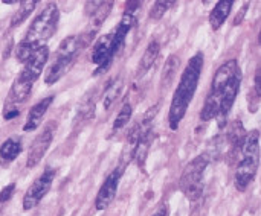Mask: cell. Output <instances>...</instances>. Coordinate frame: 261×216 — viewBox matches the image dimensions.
<instances>
[{
  "mask_svg": "<svg viewBox=\"0 0 261 216\" xmlns=\"http://www.w3.org/2000/svg\"><path fill=\"white\" fill-rule=\"evenodd\" d=\"M248 11V3L245 5V8H243V11H240L239 12V15L236 17V20H234V24H240V21H243V17H245V12Z\"/></svg>",
  "mask_w": 261,
  "mask_h": 216,
  "instance_id": "obj_23",
  "label": "cell"
},
{
  "mask_svg": "<svg viewBox=\"0 0 261 216\" xmlns=\"http://www.w3.org/2000/svg\"><path fill=\"white\" fill-rule=\"evenodd\" d=\"M122 90V79L121 78H116V79H112V82L109 84V87L106 88V95H104V99H102V104H104V110H109L112 107V104L116 101V98L119 96Z\"/></svg>",
  "mask_w": 261,
  "mask_h": 216,
  "instance_id": "obj_18",
  "label": "cell"
},
{
  "mask_svg": "<svg viewBox=\"0 0 261 216\" xmlns=\"http://www.w3.org/2000/svg\"><path fill=\"white\" fill-rule=\"evenodd\" d=\"M81 49H84V46L81 43L80 35H69L61 41L52 64L49 66L46 72V76H44L46 85H54L70 70Z\"/></svg>",
  "mask_w": 261,
  "mask_h": 216,
  "instance_id": "obj_6",
  "label": "cell"
},
{
  "mask_svg": "<svg viewBox=\"0 0 261 216\" xmlns=\"http://www.w3.org/2000/svg\"><path fill=\"white\" fill-rule=\"evenodd\" d=\"M125 168L118 165L106 178V181L102 183L98 195H96V200H95V209L96 210H106L115 200L116 197V192H118V186H119V181H121V177L124 174Z\"/></svg>",
  "mask_w": 261,
  "mask_h": 216,
  "instance_id": "obj_9",
  "label": "cell"
},
{
  "mask_svg": "<svg viewBox=\"0 0 261 216\" xmlns=\"http://www.w3.org/2000/svg\"><path fill=\"white\" fill-rule=\"evenodd\" d=\"M203 63H205L203 53L197 52L194 56L190 58V61L180 76V82L173 95L170 113H168V125L173 131H176L179 128V125L184 120V117L188 111V107L197 91Z\"/></svg>",
  "mask_w": 261,
  "mask_h": 216,
  "instance_id": "obj_3",
  "label": "cell"
},
{
  "mask_svg": "<svg viewBox=\"0 0 261 216\" xmlns=\"http://www.w3.org/2000/svg\"><path fill=\"white\" fill-rule=\"evenodd\" d=\"M14 192H15V184H14V183L5 186V188L0 191V210H2V207H3L6 203L11 200V197L14 195Z\"/></svg>",
  "mask_w": 261,
  "mask_h": 216,
  "instance_id": "obj_22",
  "label": "cell"
},
{
  "mask_svg": "<svg viewBox=\"0 0 261 216\" xmlns=\"http://www.w3.org/2000/svg\"><path fill=\"white\" fill-rule=\"evenodd\" d=\"M242 78V69L236 59H229L217 69L205 99V105L200 111V120L208 122L211 119H220V125L226 122V117L237 99Z\"/></svg>",
  "mask_w": 261,
  "mask_h": 216,
  "instance_id": "obj_1",
  "label": "cell"
},
{
  "mask_svg": "<svg viewBox=\"0 0 261 216\" xmlns=\"http://www.w3.org/2000/svg\"><path fill=\"white\" fill-rule=\"evenodd\" d=\"M179 67H180V59L176 55H170L168 59L164 64L162 75H161V87H162V90H167L171 85L173 79L176 78V75L179 72Z\"/></svg>",
  "mask_w": 261,
  "mask_h": 216,
  "instance_id": "obj_15",
  "label": "cell"
},
{
  "mask_svg": "<svg viewBox=\"0 0 261 216\" xmlns=\"http://www.w3.org/2000/svg\"><path fill=\"white\" fill-rule=\"evenodd\" d=\"M139 8H127L119 24L109 34L99 37L95 44H93V50H92V63L98 67L93 72V76H99L102 75L112 64L113 58L118 55V52L122 49L125 38L128 35V32L136 26L138 23V15L136 11Z\"/></svg>",
  "mask_w": 261,
  "mask_h": 216,
  "instance_id": "obj_2",
  "label": "cell"
},
{
  "mask_svg": "<svg viewBox=\"0 0 261 216\" xmlns=\"http://www.w3.org/2000/svg\"><path fill=\"white\" fill-rule=\"evenodd\" d=\"M60 21V11L55 3H47L43 11L29 24L23 40L17 46L15 55L18 61L24 63L29 55L38 47L46 46V41L55 34Z\"/></svg>",
  "mask_w": 261,
  "mask_h": 216,
  "instance_id": "obj_4",
  "label": "cell"
},
{
  "mask_svg": "<svg viewBox=\"0 0 261 216\" xmlns=\"http://www.w3.org/2000/svg\"><path fill=\"white\" fill-rule=\"evenodd\" d=\"M95 108H96L95 101L92 99V96H90V95H87V96L84 98L83 104L80 105V110H78L76 119H86V120L92 119V117H93V114H95Z\"/></svg>",
  "mask_w": 261,
  "mask_h": 216,
  "instance_id": "obj_20",
  "label": "cell"
},
{
  "mask_svg": "<svg viewBox=\"0 0 261 216\" xmlns=\"http://www.w3.org/2000/svg\"><path fill=\"white\" fill-rule=\"evenodd\" d=\"M159 53H161V44H159V41L158 40L150 41V44L147 46V49H145V52H144L139 64H138V78L144 76L153 67V64L156 63Z\"/></svg>",
  "mask_w": 261,
  "mask_h": 216,
  "instance_id": "obj_13",
  "label": "cell"
},
{
  "mask_svg": "<svg viewBox=\"0 0 261 216\" xmlns=\"http://www.w3.org/2000/svg\"><path fill=\"white\" fill-rule=\"evenodd\" d=\"M132 114H133V108H132V105H130L128 102H124L122 108L119 110V113H118V116H116V119H115V122H113V131H119V130H122V128L130 122Z\"/></svg>",
  "mask_w": 261,
  "mask_h": 216,
  "instance_id": "obj_19",
  "label": "cell"
},
{
  "mask_svg": "<svg viewBox=\"0 0 261 216\" xmlns=\"http://www.w3.org/2000/svg\"><path fill=\"white\" fill-rule=\"evenodd\" d=\"M232 6H234L232 0H222L214 6V9L210 14V24L214 30L220 29L223 26V23L228 20V17L232 11Z\"/></svg>",
  "mask_w": 261,
  "mask_h": 216,
  "instance_id": "obj_14",
  "label": "cell"
},
{
  "mask_svg": "<svg viewBox=\"0 0 261 216\" xmlns=\"http://www.w3.org/2000/svg\"><path fill=\"white\" fill-rule=\"evenodd\" d=\"M35 6H37V2H35V0H24V2H21V3H20V8H18V9L15 11V14L12 15L9 26H11V27H17L18 24H21V23L31 15V12L34 11Z\"/></svg>",
  "mask_w": 261,
  "mask_h": 216,
  "instance_id": "obj_17",
  "label": "cell"
},
{
  "mask_svg": "<svg viewBox=\"0 0 261 216\" xmlns=\"http://www.w3.org/2000/svg\"><path fill=\"white\" fill-rule=\"evenodd\" d=\"M167 215H168V209H167L165 206H162V207H161V209H159V210H158V212H156L153 216H167Z\"/></svg>",
  "mask_w": 261,
  "mask_h": 216,
  "instance_id": "obj_24",
  "label": "cell"
},
{
  "mask_svg": "<svg viewBox=\"0 0 261 216\" xmlns=\"http://www.w3.org/2000/svg\"><path fill=\"white\" fill-rule=\"evenodd\" d=\"M174 2H156L153 5V8L150 9V18L151 20H161L164 17V14L170 9V6H173Z\"/></svg>",
  "mask_w": 261,
  "mask_h": 216,
  "instance_id": "obj_21",
  "label": "cell"
},
{
  "mask_svg": "<svg viewBox=\"0 0 261 216\" xmlns=\"http://www.w3.org/2000/svg\"><path fill=\"white\" fill-rule=\"evenodd\" d=\"M52 139H54V130H52V127H46L35 137V140L32 142V145L29 146V151H28V159H26V166L28 168L37 166L43 160L46 151L49 149V146L52 143Z\"/></svg>",
  "mask_w": 261,
  "mask_h": 216,
  "instance_id": "obj_10",
  "label": "cell"
},
{
  "mask_svg": "<svg viewBox=\"0 0 261 216\" xmlns=\"http://www.w3.org/2000/svg\"><path fill=\"white\" fill-rule=\"evenodd\" d=\"M54 102V96H47L44 99H41L40 102H37L28 113V117H26V122L23 125V130L26 133L29 131H34L40 127V124L43 122V117L46 114V111L49 110V107L52 105Z\"/></svg>",
  "mask_w": 261,
  "mask_h": 216,
  "instance_id": "obj_12",
  "label": "cell"
},
{
  "mask_svg": "<svg viewBox=\"0 0 261 216\" xmlns=\"http://www.w3.org/2000/svg\"><path fill=\"white\" fill-rule=\"evenodd\" d=\"M260 165V131L254 130L245 137L242 146V159L236 169L234 184L237 191L243 192L255 178Z\"/></svg>",
  "mask_w": 261,
  "mask_h": 216,
  "instance_id": "obj_5",
  "label": "cell"
},
{
  "mask_svg": "<svg viewBox=\"0 0 261 216\" xmlns=\"http://www.w3.org/2000/svg\"><path fill=\"white\" fill-rule=\"evenodd\" d=\"M208 165H210V154L203 152L185 166L179 184H180V191L184 192V195L188 200L196 201L202 197V194H203V174H205Z\"/></svg>",
  "mask_w": 261,
  "mask_h": 216,
  "instance_id": "obj_7",
  "label": "cell"
},
{
  "mask_svg": "<svg viewBox=\"0 0 261 216\" xmlns=\"http://www.w3.org/2000/svg\"><path fill=\"white\" fill-rule=\"evenodd\" d=\"M55 178V169L47 168L44 172L28 188L24 197H23V210H31L34 209L50 191L52 183Z\"/></svg>",
  "mask_w": 261,
  "mask_h": 216,
  "instance_id": "obj_8",
  "label": "cell"
},
{
  "mask_svg": "<svg viewBox=\"0 0 261 216\" xmlns=\"http://www.w3.org/2000/svg\"><path fill=\"white\" fill-rule=\"evenodd\" d=\"M47 59H49V47L47 46L38 47L24 61V67H23V70L20 73L35 82L38 79V76L41 75L46 63H47Z\"/></svg>",
  "mask_w": 261,
  "mask_h": 216,
  "instance_id": "obj_11",
  "label": "cell"
},
{
  "mask_svg": "<svg viewBox=\"0 0 261 216\" xmlns=\"http://www.w3.org/2000/svg\"><path fill=\"white\" fill-rule=\"evenodd\" d=\"M20 152H21V142H20V139L9 137L0 146V160L3 163H11V162H14L18 157Z\"/></svg>",
  "mask_w": 261,
  "mask_h": 216,
  "instance_id": "obj_16",
  "label": "cell"
}]
</instances>
